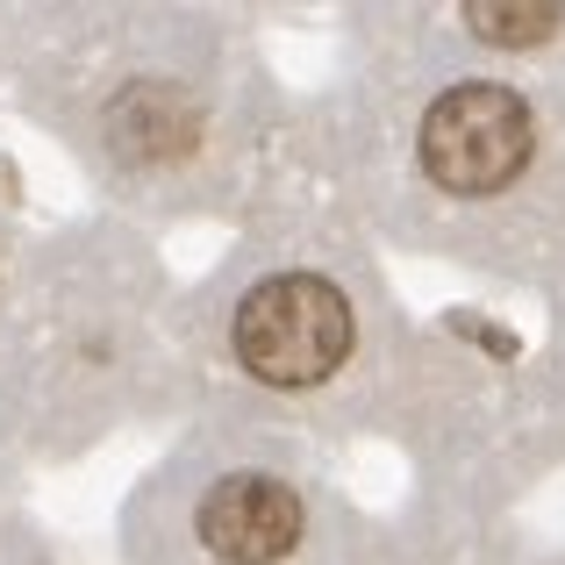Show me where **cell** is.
<instances>
[{
  "instance_id": "obj_5",
  "label": "cell",
  "mask_w": 565,
  "mask_h": 565,
  "mask_svg": "<svg viewBox=\"0 0 565 565\" xmlns=\"http://www.w3.org/2000/svg\"><path fill=\"white\" fill-rule=\"evenodd\" d=\"M472 29L487 43H544L558 29V8H537V0H509V8H466Z\"/></svg>"
},
{
  "instance_id": "obj_1",
  "label": "cell",
  "mask_w": 565,
  "mask_h": 565,
  "mask_svg": "<svg viewBox=\"0 0 565 565\" xmlns=\"http://www.w3.org/2000/svg\"><path fill=\"white\" fill-rule=\"evenodd\" d=\"M230 344L250 380L265 386H316L351 351V301L316 273H279L250 287L230 316Z\"/></svg>"
},
{
  "instance_id": "obj_4",
  "label": "cell",
  "mask_w": 565,
  "mask_h": 565,
  "mask_svg": "<svg viewBox=\"0 0 565 565\" xmlns=\"http://www.w3.org/2000/svg\"><path fill=\"white\" fill-rule=\"evenodd\" d=\"M115 143L122 151H137V158H166V151H180L186 143V129H193V108L172 86H129L122 100H115Z\"/></svg>"
},
{
  "instance_id": "obj_3",
  "label": "cell",
  "mask_w": 565,
  "mask_h": 565,
  "mask_svg": "<svg viewBox=\"0 0 565 565\" xmlns=\"http://www.w3.org/2000/svg\"><path fill=\"white\" fill-rule=\"evenodd\" d=\"M201 537L230 565H273L301 544V501H294V487L265 480V472H230L201 501Z\"/></svg>"
},
{
  "instance_id": "obj_2",
  "label": "cell",
  "mask_w": 565,
  "mask_h": 565,
  "mask_svg": "<svg viewBox=\"0 0 565 565\" xmlns=\"http://www.w3.org/2000/svg\"><path fill=\"white\" fill-rule=\"evenodd\" d=\"M530 108L509 94V86H451V94L429 108L423 122V172L451 193H494L509 186L515 172L530 166Z\"/></svg>"
}]
</instances>
